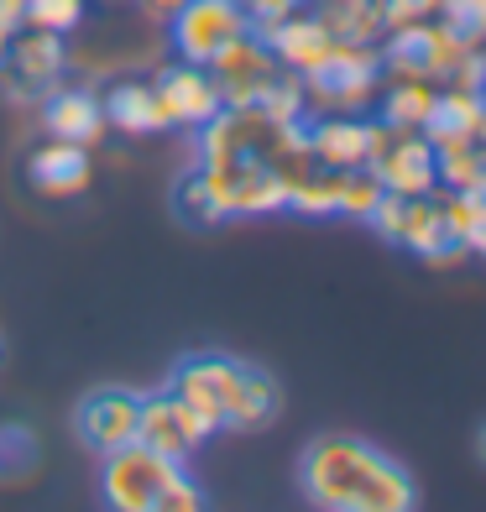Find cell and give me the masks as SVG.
Masks as SVG:
<instances>
[{
	"mask_svg": "<svg viewBox=\"0 0 486 512\" xmlns=\"http://www.w3.org/2000/svg\"><path fill=\"white\" fill-rule=\"evenodd\" d=\"M168 387L178 392L183 403H194L204 418L215 424V434L230 424V408H236V387H241V361L236 356H215V351H199V356H183L173 366Z\"/></svg>",
	"mask_w": 486,
	"mask_h": 512,
	"instance_id": "ba28073f",
	"label": "cell"
},
{
	"mask_svg": "<svg viewBox=\"0 0 486 512\" xmlns=\"http://www.w3.org/2000/svg\"><path fill=\"white\" fill-rule=\"evenodd\" d=\"M476 460H481V465H486V424H481V429H476Z\"/></svg>",
	"mask_w": 486,
	"mask_h": 512,
	"instance_id": "e575fe53",
	"label": "cell"
},
{
	"mask_svg": "<svg viewBox=\"0 0 486 512\" xmlns=\"http://www.w3.org/2000/svg\"><path fill=\"white\" fill-rule=\"evenodd\" d=\"M215 424L204 418L194 403H183L173 387L162 392H142V418H136V439L152 445L157 455H168L178 465H189L204 445H210Z\"/></svg>",
	"mask_w": 486,
	"mask_h": 512,
	"instance_id": "5b68a950",
	"label": "cell"
},
{
	"mask_svg": "<svg viewBox=\"0 0 486 512\" xmlns=\"http://www.w3.org/2000/svg\"><path fill=\"white\" fill-rule=\"evenodd\" d=\"M100 497L115 507V512H152L162 486H168L178 476V460L157 455L152 445H142V439H131V445L100 455Z\"/></svg>",
	"mask_w": 486,
	"mask_h": 512,
	"instance_id": "3957f363",
	"label": "cell"
},
{
	"mask_svg": "<svg viewBox=\"0 0 486 512\" xmlns=\"http://www.w3.org/2000/svg\"><path fill=\"white\" fill-rule=\"evenodd\" d=\"M392 246H403L413 256H424V262H450L460 256V241L450 236L445 225V209H439V194H403V215H398V236Z\"/></svg>",
	"mask_w": 486,
	"mask_h": 512,
	"instance_id": "7c38bea8",
	"label": "cell"
},
{
	"mask_svg": "<svg viewBox=\"0 0 486 512\" xmlns=\"http://www.w3.org/2000/svg\"><path fill=\"white\" fill-rule=\"evenodd\" d=\"M314 16L330 27V37L340 42H377L387 27H382V6L377 0H319Z\"/></svg>",
	"mask_w": 486,
	"mask_h": 512,
	"instance_id": "44dd1931",
	"label": "cell"
},
{
	"mask_svg": "<svg viewBox=\"0 0 486 512\" xmlns=\"http://www.w3.org/2000/svg\"><path fill=\"white\" fill-rule=\"evenodd\" d=\"M173 215H178L183 225H194V230H210V225L225 220V209H220V199H215V189H210V178H204V168H194V173L178 178Z\"/></svg>",
	"mask_w": 486,
	"mask_h": 512,
	"instance_id": "603a6c76",
	"label": "cell"
},
{
	"mask_svg": "<svg viewBox=\"0 0 486 512\" xmlns=\"http://www.w3.org/2000/svg\"><path fill=\"white\" fill-rule=\"evenodd\" d=\"M298 486L324 512H413L419 481L403 460L351 434H319L298 460Z\"/></svg>",
	"mask_w": 486,
	"mask_h": 512,
	"instance_id": "6da1fadb",
	"label": "cell"
},
{
	"mask_svg": "<svg viewBox=\"0 0 486 512\" xmlns=\"http://www.w3.org/2000/svg\"><path fill=\"white\" fill-rule=\"evenodd\" d=\"M481 115H486L481 89H450V95H434L419 131L434 152L439 147H466V142H481Z\"/></svg>",
	"mask_w": 486,
	"mask_h": 512,
	"instance_id": "9a60e30c",
	"label": "cell"
},
{
	"mask_svg": "<svg viewBox=\"0 0 486 512\" xmlns=\"http://www.w3.org/2000/svg\"><path fill=\"white\" fill-rule=\"evenodd\" d=\"M283 413V382L272 377L267 366L241 361V387H236V408H230L225 429H267Z\"/></svg>",
	"mask_w": 486,
	"mask_h": 512,
	"instance_id": "d6986e66",
	"label": "cell"
},
{
	"mask_svg": "<svg viewBox=\"0 0 486 512\" xmlns=\"http://www.w3.org/2000/svg\"><path fill=\"white\" fill-rule=\"evenodd\" d=\"M434 105V84L419 74H392V84L382 89V121L387 126H419Z\"/></svg>",
	"mask_w": 486,
	"mask_h": 512,
	"instance_id": "7402d4cb",
	"label": "cell"
},
{
	"mask_svg": "<svg viewBox=\"0 0 486 512\" xmlns=\"http://www.w3.org/2000/svg\"><path fill=\"white\" fill-rule=\"evenodd\" d=\"M204 68H210V79L220 89V105H257L262 89L283 74V63L272 58V48L262 42L257 27H246L241 37H230Z\"/></svg>",
	"mask_w": 486,
	"mask_h": 512,
	"instance_id": "52a82bcc",
	"label": "cell"
},
{
	"mask_svg": "<svg viewBox=\"0 0 486 512\" xmlns=\"http://www.w3.org/2000/svg\"><path fill=\"white\" fill-rule=\"evenodd\" d=\"M157 100L168 105L173 126H204L210 115H220V89H215V79H210V68H204V63H173V68H162Z\"/></svg>",
	"mask_w": 486,
	"mask_h": 512,
	"instance_id": "4fadbf2b",
	"label": "cell"
},
{
	"mask_svg": "<svg viewBox=\"0 0 486 512\" xmlns=\"http://www.w3.org/2000/svg\"><path fill=\"white\" fill-rule=\"evenodd\" d=\"M298 6H304V0H241V11H246V21L257 32H267L272 21H283V16H293Z\"/></svg>",
	"mask_w": 486,
	"mask_h": 512,
	"instance_id": "f546056e",
	"label": "cell"
},
{
	"mask_svg": "<svg viewBox=\"0 0 486 512\" xmlns=\"http://www.w3.org/2000/svg\"><path fill=\"white\" fill-rule=\"evenodd\" d=\"M466 251H481V256H486V209H481V220H476V230H471Z\"/></svg>",
	"mask_w": 486,
	"mask_h": 512,
	"instance_id": "d6a6232c",
	"label": "cell"
},
{
	"mask_svg": "<svg viewBox=\"0 0 486 512\" xmlns=\"http://www.w3.org/2000/svg\"><path fill=\"white\" fill-rule=\"evenodd\" d=\"M382 6V27H408V21H434L445 16V0H377Z\"/></svg>",
	"mask_w": 486,
	"mask_h": 512,
	"instance_id": "f1b7e54d",
	"label": "cell"
},
{
	"mask_svg": "<svg viewBox=\"0 0 486 512\" xmlns=\"http://www.w3.org/2000/svg\"><path fill=\"white\" fill-rule=\"evenodd\" d=\"M262 42L272 48V58L283 63V68H293V74H309V68H319L324 58H330V48L340 37H330V27L309 11V16H283V21H272V27L262 32Z\"/></svg>",
	"mask_w": 486,
	"mask_h": 512,
	"instance_id": "5bb4252c",
	"label": "cell"
},
{
	"mask_svg": "<svg viewBox=\"0 0 486 512\" xmlns=\"http://www.w3.org/2000/svg\"><path fill=\"white\" fill-rule=\"evenodd\" d=\"M0 366H6V340H0Z\"/></svg>",
	"mask_w": 486,
	"mask_h": 512,
	"instance_id": "d590c367",
	"label": "cell"
},
{
	"mask_svg": "<svg viewBox=\"0 0 486 512\" xmlns=\"http://www.w3.org/2000/svg\"><path fill=\"white\" fill-rule=\"evenodd\" d=\"M27 173H32V183L48 199H74V194H84V183H89V152L79 142H58L53 136V147H42L27 162Z\"/></svg>",
	"mask_w": 486,
	"mask_h": 512,
	"instance_id": "ac0fdd59",
	"label": "cell"
},
{
	"mask_svg": "<svg viewBox=\"0 0 486 512\" xmlns=\"http://www.w3.org/2000/svg\"><path fill=\"white\" fill-rule=\"evenodd\" d=\"M382 194H387V189H382V178L366 168V162H361V168H345V173H340V209H345V215L366 220V215L377 209Z\"/></svg>",
	"mask_w": 486,
	"mask_h": 512,
	"instance_id": "484cf974",
	"label": "cell"
},
{
	"mask_svg": "<svg viewBox=\"0 0 486 512\" xmlns=\"http://www.w3.org/2000/svg\"><path fill=\"white\" fill-rule=\"evenodd\" d=\"M377 84H382V53L372 42H335L330 58L304 74V89L319 105H345V110L372 100Z\"/></svg>",
	"mask_w": 486,
	"mask_h": 512,
	"instance_id": "8992f818",
	"label": "cell"
},
{
	"mask_svg": "<svg viewBox=\"0 0 486 512\" xmlns=\"http://www.w3.org/2000/svg\"><path fill=\"white\" fill-rule=\"evenodd\" d=\"M288 209H298V215H335L340 209V173L314 162V168L288 189Z\"/></svg>",
	"mask_w": 486,
	"mask_h": 512,
	"instance_id": "cb8c5ba5",
	"label": "cell"
},
{
	"mask_svg": "<svg viewBox=\"0 0 486 512\" xmlns=\"http://www.w3.org/2000/svg\"><path fill=\"white\" fill-rule=\"evenodd\" d=\"M136 418H142V392L131 387H95L84 392L79 408H74V434L84 450L110 455L136 439Z\"/></svg>",
	"mask_w": 486,
	"mask_h": 512,
	"instance_id": "9c48e42d",
	"label": "cell"
},
{
	"mask_svg": "<svg viewBox=\"0 0 486 512\" xmlns=\"http://www.w3.org/2000/svg\"><path fill=\"white\" fill-rule=\"evenodd\" d=\"M476 42L450 27L445 16L434 21H408V27H392L387 32V53H382V68L387 74H419V79H450L460 58H466Z\"/></svg>",
	"mask_w": 486,
	"mask_h": 512,
	"instance_id": "7a4b0ae2",
	"label": "cell"
},
{
	"mask_svg": "<svg viewBox=\"0 0 486 512\" xmlns=\"http://www.w3.org/2000/svg\"><path fill=\"white\" fill-rule=\"evenodd\" d=\"M309 157L319 162V168H361L366 162V147H372V126L366 121H345V115H330V121H314L309 131Z\"/></svg>",
	"mask_w": 486,
	"mask_h": 512,
	"instance_id": "2e32d148",
	"label": "cell"
},
{
	"mask_svg": "<svg viewBox=\"0 0 486 512\" xmlns=\"http://www.w3.org/2000/svg\"><path fill=\"white\" fill-rule=\"evenodd\" d=\"M173 48L183 63H210L230 37H241L251 21L241 11V0H183V11L168 21Z\"/></svg>",
	"mask_w": 486,
	"mask_h": 512,
	"instance_id": "30bf717a",
	"label": "cell"
},
{
	"mask_svg": "<svg viewBox=\"0 0 486 512\" xmlns=\"http://www.w3.org/2000/svg\"><path fill=\"white\" fill-rule=\"evenodd\" d=\"M11 32H16L11 21H0V63H6V48H11Z\"/></svg>",
	"mask_w": 486,
	"mask_h": 512,
	"instance_id": "836d02e7",
	"label": "cell"
},
{
	"mask_svg": "<svg viewBox=\"0 0 486 512\" xmlns=\"http://www.w3.org/2000/svg\"><path fill=\"white\" fill-rule=\"evenodd\" d=\"M0 21L21 27V21H27V0H0Z\"/></svg>",
	"mask_w": 486,
	"mask_h": 512,
	"instance_id": "1f68e13d",
	"label": "cell"
},
{
	"mask_svg": "<svg viewBox=\"0 0 486 512\" xmlns=\"http://www.w3.org/2000/svg\"><path fill=\"white\" fill-rule=\"evenodd\" d=\"M42 121H48V131L58 136V142L89 147V142L105 131V110H100L95 95H84V89H63V95H48V105H42Z\"/></svg>",
	"mask_w": 486,
	"mask_h": 512,
	"instance_id": "ffe728a7",
	"label": "cell"
},
{
	"mask_svg": "<svg viewBox=\"0 0 486 512\" xmlns=\"http://www.w3.org/2000/svg\"><path fill=\"white\" fill-rule=\"evenodd\" d=\"M100 110H105L110 126H121V131H131V136H147V131H168V126H173L168 105L157 100V84H136V79L115 84L110 95L100 100Z\"/></svg>",
	"mask_w": 486,
	"mask_h": 512,
	"instance_id": "e0dca14e",
	"label": "cell"
},
{
	"mask_svg": "<svg viewBox=\"0 0 486 512\" xmlns=\"http://www.w3.org/2000/svg\"><path fill=\"white\" fill-rule=\"evenodd\" d=\"M199 507H210V497H204L199 486H194V476L178 465V476H173L168 486H162V497H157V507H152V512H199Z\"/></svg>",
	"mask_w": 486,
	"mask_h": 512,
	"instance_id": "83f0119b",
	"label": "cell"
},
{
	"mask_svg": "<svg viewBox=\"0 0 486 512\" xmlns=\"http://www.w3.org/2000/svg\"><path fill=\"white\" fill-rule=\"evenodd\" d=\"M84 21V0H27V21L21 27H42V32H74Z\"/></svg>",
	"mask_w": 486,
	"mask_h": 512,
	"instance_id": "4316f807",
	"label": "cell"
},
{
	"mask_svg": "<svg viewBox=\"0 0 486 512\" xmlns=\"http://www.w3.org/2000/svg\"><path fill=\"white\" fill-rule=\"evenodd\" d=\"M63 68V37L58 32H42V27H16L11 32V48H6V63H0V79L21 95H37L48 89Z\"/></svg>",
	"mask_w": 486,
	"mask_h": 512,
	"instance_id": "8fae6325",
	"label": "cell"
},
{
	"mask_svg": "<svg viewBox=\"0 0 486 512\" xmlns=\"http://www.w3.org/2000/svg\"><path fill=\"white\" fill-rule=\"evenodd\" d=\"M366 168L382 178L387 194H429L439 189L434 147L424 142L419 126H372V147H366Z\"/></svg>",
	"mask_w": 486,
	"mask_h": 512,
	"instance_id": "277c9868",
	"label": "cell"
},
{
	"mask_svg": "<svg viewBox=\"0 0 486 512\" xmlns=\"http://www.w3.org/2000/svg\"><path fill=\"white\" fill-rule=\"evenodd\" d=\"M136 6H142L152 21H173V16L183 11V0H136Z\"/></svg>",
	"mask_w": 486,
	"mask_h": 512,
	"instance_id": "4dcf8cb0",
	"label": "cell"
},
{
	"mask_svg": "<svg viewBox=\"0 0 486 512\" xmlns=\"http://www.w3.org/2000/svg\"><path fill=\"white\" fill-rule=\"evenodd\" d=\"M42 460V445L27 424H0V481H27Z\"/></svg>",
	"mask_w": 486,
	"mask_h": 512,
	"instance_id": "d4e9b609",
	"label": "cell"
}]
</instances>
